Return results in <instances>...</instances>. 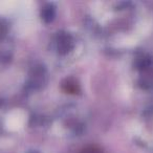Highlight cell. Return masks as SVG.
<instances>
[{"mask_svg":"<svg viewBox=\"0 0 153 153\" xmlns=\"http://www.w3.org/2000/svg\"><path fill=\"white\" fill-rule=\"evenodd\" d=\"M80 153H103V151H102V149L99 148L98 146L90 145V146H87L84 149H82Z\"/></svg>","mask_w":153,"mask_h":153,"instance_id":"6da1fadb","label":"cell"}]
</instances>
